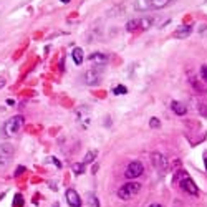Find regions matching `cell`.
<instances>
[{
	"mask_svg": "<svg viewBox=\"0 0 207 207\" xmlns=\"http://www.w3.org/2000/svg\"><path fill=\"white\" fill-rule=\"evenodd\" d=\"M71 56H73V61L76 65H81L85 60V55H83V50L81 48H75L73 51H71Z\"/></svg>",
	"mask_w": 207,
	"mask_h": 207,
	"instance_id": "cell-14",
	"label": "cell"
},
{
	"mask_svg": "<svg viewBox=\"0 0 207 207\" xmlns=\"http://www.w3.org/2000/svg\"><path fill=\"white\" fill-rule=\"evenodd\" d=\"M169 169L171 171H177V169H181V161L179 159H172V162H169Z\"/></svg>",
	"mask_w": 207,
	"mask_h": 207,
	"instance_id": "cell-19",
	"label": "cell"
},
{
	"mask_svg": "<svg viewBox=\"0 0 207 207\" xmlns=\"http://www.w3.org/2000/svg\"><path fill=\"white\" fill-rule=\"evenodd\" d=\"M141 191V182H136V181H129L126 184H123L121 187L118 189V197L123 200H128L134 197L138 192Z\"/></svg>",
	"mask_w": 207,
	"mask_h": 207,
	"instance_id": "cell-2",
	"label": "cell"
},
{
	"mask_svg": "<svg viewBox=\"0 0 207 207\" xmlns=\"http://www.w3.org/2000/svg\"><path fill=\"white\" fill-rule=\"evenodd\" d=\"M191 83H192V86H194L196 90H199V93H205V86H202L200 83H196L194 80H191Z\"/></svg>",
	"mask_w": 207,
	"mask_h": 207,
	"instance_id": "cell-22",
	"label": "cell"
},
{
	"mask_svg": "<svg viewBox=\"0 0 207 207\" xmlns=\"http://www.w3.org/2000/svg\"><path fill=\"white\" fill-rule=\"evenodd\" d=\"M51 207H60V204H58V202H53V205H51Z\"/></svg>",
	"mask_w": 207,
	"mask_h": 207,
	"instance_id": "cell-30",
	"label": "cell"
},
{
	"mask_svg": "<svg viewBox=\"0 0 207 207\" xmlns=\"http://www.w3.org/2000/svg\"><path fill=\"white\" fill-rule=\"evenodd\" d=\"M149 207H162V205H161V204H151Z\"/></svg>",
	"mask_w": 207,
	"mask_h": 207,
	"instance_id": "cell-29",
	"label": "cell"
},
{
	"mask_svg": "<svg viewBox=\"0 0 207 207\" xmlns=\"http://www.w3.org/2000/svg\"><path fill=\"white\" fill-rule=\"evenodd\" d=\"M65 197H66V202L71 205V207H81V197L78 196V192H76L75 189H68L65 192Z\"/></svg>",
	"mask_w": 207,
	"mask_h": 207,
	"instance_id": "cell-10",
	"label": "cell"
},
{
	"mask_svg": "<svg viewBox=\"0 0 207 207\" xmlns=\"http://www.w3.org/2000/svg\"><path fill=\"white\" fill-rule=\"evenodd\" d=\"M76 121H78V124L83 129H86L91 123V111L86 106H81L78 111H76Z\"/></svg>",
	"mask_w": 207,
	"mask_h": 207,
	"instance_id": "cell-7",
	"label": "cell"
},
{
	"mask_svg": "<svg viewBox=\"0 0 207 207\" xmlns=\"http://www.w3.org/2000/svg\"><path fill=\"white\" fill-rule=\"evenodd\" d=\"M174 2H177V0H136L134 8L141 12L143 10H161V8L169 7Z\"/></svg>",
	"mask_w": 207,
	"mask_h": 207,
	"instance_id": "cell-1",
	"label": "cell"
},
{
	"mask_svg": "<svg viewBox=\"0 0 207 207\" xmlns=\"http://www.w3.org/2000/svg\"><path fill=\"white\" fill-rule=\"evenodd\" d=\"M23 171H25V167H23V166H18V167H17V171H15V176H20Z\"/></svg>",
	"mask_w": 207,
	"mask_h": 207,
	"instance_id": "cell-26",
	"label": "cell"
},
{
	"mask_svg": "<svg viewBox=\"0 0 207 207\" xmlns=\"http://www.w3.org/2000/svg\"><path fill=\"white\" fill-rule=\"evenodd\" d=\"M22 204H23L22 196H20V194H17V196H15V202H13V205H15V207H22Z\"/></svg>",
	"mask_w": 207,
	"mask_h": 207,
	"instance_id": "cell-25",
	"label": "cell"
},
{
	"mask_svg": "<svg viewBox=\"0 0 207 207\" xmlns=\"http://www.w3.org/2000/svg\"><path fill=\"white\" fill-rule=\"evenodd\" d=\"M88 205H90V207H99L98 197H96L95 194H90V196H88Z\"/></svg>",
	"mask_w": 207,
	"mask_h": 207,
	"instance_id": "cell-18",
	"label": "cell"
},
{
	"mask_svg": "<svg viewBox=\"0 0 207 207\" xmlns=\"http://www.w3.org/2000/svg\"><path fill=\"white\" fill-rule=\"evenodd\" d=\"M171 109L176 114H179V116H184V114L187 113V106L184 103H181V101H172V103H171Z\"/></svg>",
	"mask_w": 207,
	"mask_h": 207,
	"instance_id": "cell-13",
	"label": "cell"
},
{
	"mask_svg": "<svg viewBox=\"0 0 207 207\" xmlns=\"http://www.w3.org/2000/svg\"><path fill=\"white\" fill-rule=\"evenodd\" d=\"M60 2H63V3H68V2H70V0H60Z\"/></svg>",
	"mask_w": 207,
	"mask_h": 207,
	"instance_id": "cell-31",
	"label": "cell"
},
{
	"mask_svg": "<svg viewBox=\"0 0 207 207\" xmlns=\"http://www.w3.org/2000/svg\"><path fill=\"white\" fill-rule=\"evenodd\" d=\"M3 86H5V78L0 76V88H3Z\"/></svg>",
	"mask_w": 207,
	"mask_h": 207,
	"instance_id": "cell-27",
	"label": "cell"
},
{
	"mask_svg": "<svg viewBox=\"0 0 207 207\" xmlns=\"http://www.w3.org/2000/svg\"><path fill=\"white\" fill-rule=\"evenodd\" d=\"M73 172H75V174H83V164H75L73 166Z\"/></svg>",
	"mask_w": 207,
	"mask_h": 207,
	"instance_id": "cell-24",
	"label": "cell"
},
{
	"mask_svg": "<svg viewBox=\"0 0 207 207\" xmlns=\"http://www.w3.org/2000/svg\"><path fill=\"white\" fill-rule=\"evenodd\" d=\"M22 126H23V118L22 116H13L5 123V126H3V134H5V136H13V134H17L20 131Z\"/></svg>",
	"mask_w": 207,
	"mask_h": 207,
	"instance_id": "cell-4",
	"label": "cell"
},
{
	"mask_svg": "<svg viewBox=\"0 0 207 207\" xmlns=\"http://www.w3.org/2000/svg\"><path fill=\"white\" fill-rule=\"evenodd\" d=\"M88 60H90V63H93L95 66H104L108 61V56L104 53H99V51H95V53H91L88 56Z\"/></svg>",
	"mask_w": 207,
	"mask_h": 207,
	"instance_id": "cell-11",
	"label": "cell"
},
{
	"mask_svg": "<svg viewBox=\"0 0 207 207\" xmlns=\"http://www.w3.org/2000/svg\"><path fill=\"white\" fill-rule=\"evenodd\" d=\"M199 73H200L202 81H205V83H207V65H202V66H200V71H199Z\"/></svg>",
	"mask_w": 207,
	"mask_h": 207,
	"instance_id": "cell-21",
	"label": "cell"
},
{
	"mask_svg": "<svg viewBox=\"0 0 207 207\" xmlns=\"http://www.w3.org/2000/svg\"><path fill=\"white\" fill-rule=\"evenodd\" d=\"M149 126L151 128H159L161 126V121L157 118H151V121H149Z\"/></svg>",
	"mask_w": 207,
	"mask_h": 207,
	"instance_id": "cell-23",
	"label": "cell"
},
{
	"mask_svg": "<svg viewBox=\"0 0 207 207\" xmlns=\"http://www.w3.org/2000/svg\"><path fill=\"white\" fill-rule=\"evenodd\" d=\"M191 32H192L191 25H179V27H177V30L172 33V37H174V38H187L191 35Z\"/></svg>",
	"mask_w": 207,
	"mask_h": 207,
	"instance_id": "cell-12",
	"label": "cell"
},
{
	"mask_svg": "<svg viewBox=\"0 0 207 207\" xmlns=\"http://www.w3.org/2000/svg\"><path fill=\"white\" fill-rule=\"evenodd\" d=\"M151 161H152V166L156 167L157 171H161V172H164L167 169V159L164 156H162L161 152H152V156H151Z\"/></svg>",
	"mask_w": 207,
	"mask_h": 207,
	"instance_id": "cell-9",
	"label": "cell"
},
{
	"mask_svg": "<svg viewBox=\"0 0 207 207\" xmlns=\"http://www.w3.org/2000/svg\"><path fill=\"white\" fill-rule=\"evenodd\" d=\"M143 171H144V167H143L141 162L133 161V162H129V164H128L126 171H124V174H126V177H129V179H134V177H139V176H141Z\"/></svg>",
	"mask_w": 207,
	"mask_h": 207,
	"instance_id": "cell-8",
	"label": "cell"
},
{
	"mask_svg": "<svg viewBox=\"0 0 207 207\" xmlns=\"http://www.w3.org/2000/svg\"><path fill=\"white\" fill-rule=\"evenodd\" d=\"M13 154H15V148L12 144H0V166H7L12 161Z\"/></svg>",
	"mask_w": 207,
	"mask_h": 207,
	"instance_id": "cell-5",
	"label": "cell"
},
{
	"mask_svg": "<svg viewBox=\"0 0 207 207\" xmlns=\"http://www.w3.org/2000/svg\"><path fill=\"white\" fill-rule=\"evenodd\" d=\"M179 187H181L184 192H187V194H191V196H197V194H199V189H197V186L194 184V181L191 179L189 174H186V176L181 179Z\"/></svg>",
	"mask_w": 207,
	"mask_h": 207,
	"instance_id": "cell-6",
	"label": "cell"
},
{
	"mask_svg": "<svg viewBox=\"0 0 207 207\" xmlns=\"http://www.w3.org/2000/svg\"><path fill=\"white\" fill-rule=\"evenodd\" d=\"M103 70H104V66H91V68L86 71V73L83 75V81L86 85H90V86H96V85H99V81H101V73H103Z\"/></svg>",
	"mask_w": 207,
	"mask_h": 207,
	"instance_id": "cell-3",
	"label": "cell"
},
{
	"mask_svg": "<svg viewBox=\"0 0 207 207\" xmlns=\"http://www.w3.org/2000/svg\"><path fill=\"white\" fill-rule=\"evenodd\" d=\"M96 156H98V151H95V149H93V151H88V152H86V156H85V164H90V162H93L95 159H96Z\"/></svg>",
	"mask_w": 207,
	"mask_h": 207,
	"instance_id": "cell-16",
	"label": "cell"
},
{
	"mask_svg": "<svg viewBox=\"0 0 207 207\" xmlns=\"http://www.w3.org/2000/svg\"><path fill=\"white\" fill-rule=\"evenodd\" d=\"M138 28H141V18H133V20H129L128 25H126L128 32H136Z\"/></svg>",
	"mask_w": 207,
	"mask_h": 207,
	"instance_id": "cell-15",
	"label": "cell"
},
{
	"mask_svg": "<svg viewBox=\"0 0 207 207\" xmlns=\"http://www.w3.org/2000/svg\"><path fill=\"white\" fill-rule=\"evenodd\" d=\"M113 93L114 95H126L128 93V88H126V86H123V85H119V86H116V88L113 90Z\"/></svg>",
	"mask_w": 207,
	"mask_h": 207,
	"instance_id": "cell-20",
	"label": "cell"
},
{
	"mask_svg": "<svg viewBox=\"0 0 207 207\" xmlns=\"http://www.w3.org/2000/svg\"><path fill=\"white\" fill-rule=\"evenodd\" d=\"M197 111L202 118H207V104L205 103H197Z\"/></svg>",
	"mask_w": 207,
	"mask_h": 207,
	"instance_id": "cell-17",
	"label": "cell"
},
{
	"mask_svg": "<svg viewBox=\"0 0 207 207\" xmlns=\"http://www.w3.org/2000/svg\"><path fill=\"white\" fill-rule=\"evenodd\" d=\"M204 164H205V171H207V154H205V157H204Z\"/></svg>",
	"mask_w": 207,
	"mask_h": 207,
	"instance_id": "cell-28",
	"label": "cell"
}]
</instances>
